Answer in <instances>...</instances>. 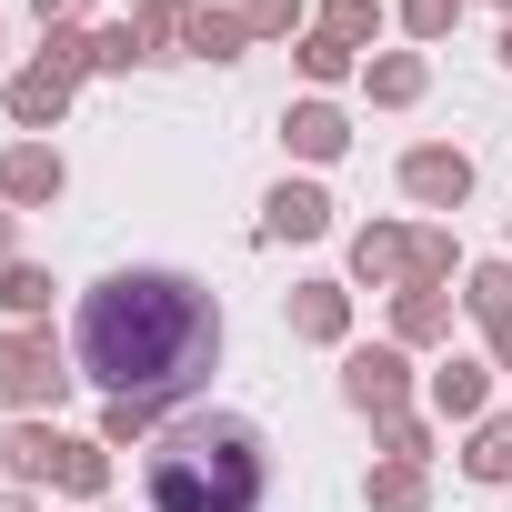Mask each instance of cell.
<instances>
[{
	"mask_svg": "<svg viewBox=\"0 0 512 512\" xmlns=\"http://www.w3.org/2000/svg\"><path fill=\"white\" fill-rule=\"evenodd\" d=\"M71 362L101 402H161L171 412L221 362V302L191 272H161V262L101 272L71 312Z\"/></svg>",
	"mask_w": 512,
	"mask_h": 512,
	"instance_id": "obj_1",
	"label": "cell"
},
{
	"mask_svg": "<svg viewBox=\"0 0 512 512\" xmlns=\"http://www.w3.org/2000/svg\"><path fill=\"white\" fill-rule=\"evenodd\" d=\"M151 512H262L272 502V442L241 412H171V432L141 462Z\"/></svg>",
	"mask_w": 512,
	"mask_h": 512,
	"instance_id": "obj_2",
	"label": "cell"
},
{
	"mask_svg": "<svg viewBox=\"0 0 512 512\" xmlns=\"http://www.w3.org/2000/svg\"><path fill=\"white\" fill-rule=\"evenodd\" d=\"M81 382V362L51 342V322H11L0 332V402H11L21 422H41V412H61V392Z\"/></svg>",
	"mask_w": 512,
	"mask_h": 512,
	"instance_id": "obj_3",
	"label": "cell"
},
{
	"mask_svg": "<svg viewBox=\"0 0 512 512\" xmlns=\"http://www.w3.org/2000/svg\"><path fill=\"white\" fill-rule=\"evenodd\" d=\"M342 402H352L362 422L402 412V402H412V352H402V342H352V352H342Z\"/></svg>",
	"mask_w": 512,
	"mask_h": 512,
	"instance_id": "obj_4",
	"label": "cell"
},
{
	"mask_svg": "<svg viewBox=\"0 0 512 512\" xmlns=\"http://www.w3.org/2000/svg\"><path fill=\"white\" fill-rule=\"evenodd\" d=\"M402 191H412L422 211H462V201H472V151H462V141H412V151H402Z\"/></svg>",
	"mask_w": 512,
	"mask_h": 512,
	"instance_id": "obj_5",
	"label": "cell"
},
{
	"mask_svg": "<svg viewBox=\"0 0 512 512\" xmlns=\"http://www.w3.org/2000/svg\"><path fill=\"white\" fill-rule=\"evenodd\" d=\"M61 191H71V161L51 141H11V151H0V201H11V211H51Z\"/></svg>",
	"mask_w": 512,
	"mask_h": 512,
	"instance_id": "obj_6",
	"label": "cell"
},
{
	"mask_svg": "<svg viewBox=\"0 0 512 512\" xmlns=\"http://www.w3.org/2000/svg\"><path fill=\"white\" fill-rule=\"evenodd\" d=\"M292 342L352 352V282H292Z\"/></svg>",
	"mask_w": 512,
	"mask_h": 512,
	"instance_id": "obj_7",
	"label": "cell"
},
{
	"mask_svg": "<svg viewBox=\"0 0 512 512\" xmlns=\"http://www.w3.org/2000/svg\"><path fill=\"white\" fill-rule=\"evenodd\" d=\"M71 71H51V61H31V71H11V131L21 141H41V131H61V111H71Z\"/></svg>",
	"mask_w": 512,
	"mask_h": 512,
	"instance_id": "obj_8",
	"label": "cell"
},
{
	"mask_svg": "<svg viewBox=\"0 0 512 512\" xmlns=\"http://www.w3.org/2000/svg\"><path fill=\"white\" fill-rule=\"evenodd\" d=\"M282 141H292V161H342V151H352V111H342L332 91H312V101L282 111Z\"/></svg>",
	"mask_w": 512,
	"mask_h": 512,
	"instance_id": "obj_9",
	"label": "cell"
},
{
	"mask_svg": "<svg viewBox=\"0 0 512 512\" xmlns=\"http://www.w3.org/2000/svg\"><path fill=\"white\" fill-rule=\"evenodd\" d=\"M332 231V191L322 181H272L262 191V241H322Z\"/></svg>",
	"mask_w": 512,
	"mask_h": 512,
	"instance_id": "obj_10",
	"label": "cell"
},
{
	"mask_svg": "<svg viewBox=\"0 0 512 512\" xmlns=\"http://www.w3.org/2000/svg\"><path fill=\"white\" fill-rule=\"evenodd\" d=\"M422 392H432V422H482V412H492V362H462V352H442Z\"/></svg>",
	"mask_w": 512,
	"mask_h": 512,
	"instance_id": "obj_11",
	"label": "cell"
},
{
	"mask_svg": "<svg viewBox=\"0 0 512 512\" xmlns=\"http://www.w3.org/2000/svg\"><path fill=\"white\" fill-rule=\"evenodd\" d=\"M402 262H412V231H402V221H362V231H352V282L402 292Z\"/></svg>",
	"mask_w": 512,
	"mask_h": 512,
	"instance_id": "obj_12",
	"label": "cell"
},
{
	"mask_svg": "<svg viewBox=\"0 0 512 512\" xmlns=\"http://www.w3.org/2000/svg\"><path fill=\"white\" fill-rule=\"evenodd\" d=\"M51 462H61V422H11L0 432V472L21 492H51Z\"/></svg>",
	"mask_w": 512,
	"mask_h": 512,
	"instance_id": "obj_13",
	"label": "cell"
},
{
	"mask_svg": "<svg viewBox=\"0 0 512 512\" xmlns=\"http://www.w3.org/2000/svg\"><path fill=\"white\" fill-rule=\"evenodd\" d=\"M362 91H372V111H412V101L432 91V61H422V51H372V61H362Z\"/></svg>",
	"mask_w": 512,
	"mask_h": 512,
	"instance_id": "obj_14",
	"label": "cell"
},
{
	"mask_svg": "<svg viewBox=\"0 0 512 512\" xmlns=\"http://www.w3.org/2000/svg\"><path fill=\"white\" fill-rule=\"evenodd\" d=\"M392 342H402V352H442V342H452V292H412V282H402V292H392Z\"/></svg>",
	"mask_w": 512,
	"mask_h": 512,
	"instance_id": "obj_15",
	"label": "cell"
},
{
	"mask_svg": "<svg viewBox=\"0 0 512 512\" xmlns=\"http://www.w3.org/2000/svg\"><path fill=\"white\" fill-rule=\"evenodd\" d=\"M181 51H191V61H241V51H251V31H241V0H231V11H221V0L181 11Z\"/></svg>",
	"mask_w": 512,
	"mask_h": 512,
	"instance_id": "obj_16",
	"label": "cell"
},
{
	"mask_svg": "<svg viewBox=\"0 0 512 512\" xmlns=\"http://www.w3.org/2000/svg\"><path fill=\"white\" fill-rule=\"evenodd\" d=\"M51 492H71V502H101V492H111V442H81V432H61Z\"/></svg>",
	"mask_w": 512,
	"mask_h": 512,
	"instance_id": "obj_17",
	"label": "cell"
},
{
	"mask_svg": "<svg viewBox=\"0 0 512 512\" xmlns=\"http://www.w3.org/2000/svg\"><path fill=\"white\" fill-rule=\"evenodd\" d=\"M292 61H302V81H312V91H342V81H362V51H352V41H332L322 21L292 41Z\"/></svg>",
	"mask_w": 512,
	"mask_h": 512,
	"instance_id": "obj_18",
	"label": "cell"
},
{
	"mask_svg": "<svg viewBox=\"0 0 512 512\" xmlns=\"http://www.w3.org/2000/svg\"><path fill=\"white\" fill-rule=\"evenodd\" d=\"M462 312H472L482 332H502V322H512V251H502V262H472V272H462Z\"/></svg>",
	"mask_w": 512,
	"mask_h": 512,
	"instance_id": "obj_19",
	"label": "cell"
},
{
	"mask_svg": "<svg viewBox=\"0 0 512 512\" xmlns=\"http://www.w3.org/2000/svg\"><path fill=\"white\" fill-rule=\"evenodd\" d=\"M362 502H372V512H422V502H432V462H372Z\"/></svg>",
	"mask_w": 512,
	"mask_h": 512,
	"instance_id": "obj_20",
	"label": "cell"
},
{
	"mask_svg": "<svg viewBox=\"0 0 512 512\" xmlns=\"http://www.w3.org/2000/svg\"><path fill=\"white\" fill-rule=\"evenodd\" d=\"M452 272H462V241H452L442 221H422V231H412V262H402V282H412V292H442Z\"/></svg>",
	"mask_w": 512,
	"mask_h": 512,
	"instance_id": "obj_21",
	"label": "cell"
},
{
	"mask_svg": "<svg viewBox=\"0 0 512 512\" xmlns=\"http://www.w3.org/2000/svg\"><path fill=\"white\" fill-rule=\"evenodd\" d=\"M462 472H472V482H512V412H482V422H472Z\"/></svg>",
	"mask_w": 512,
	"mask_h": 512,
	"instance_id": "obj_22",
	"label": "cell"
},
{
	"mask_svg": "<svg viewBox=\"0 0 512 512\" xmlns=\"http://www.w3.org/2000/svg\"><path fill=\"white\" fill-rule=\"evenodd\" d=\"M51 272L41 262H0V312H11V322H51Z\"/></svg>",
	"mask_w": 512,
	"mask_h": 512,
	"instance_id": "obj_23",
	"label": "cell"
},
{
	"mask_svg": "<svg viewBox=\"0 0 512 512\" xmlns=\"http://www.w3.org/2000/svg\"><path fill=\"white\" fill-rule=\"evenodd\" d=\"M372 452L382 462H432V412H382L372 422Z\"/></svg>",
	"mask_w": 512,
	"mask_h": 512,
	"instance_id": "obj_24",
	"label": "cell"
},
{
	"mask_svg": "<svg viewBox=\"0 0 512 512\" xmlns=\"http://www.w3.org/2000/svg\"><path fill=\"white\" fill-rule=\"evenodd\" d=\"M382 21H392L382 0H322V31H332V41H352L362 61H372V41H382Z\"/></svg>",
	"mask_w": 512,
	"mask_h": 512,
	"instance_id": "obj_25",
	"label": "cell"
},
{
	"mask_svg": "<svg viewBox=\"0 0 512 512\" xmlns=\"http://www.w3.org/2000/svg\"><path fill=\"white\" fill-rule=\"evenodd\" d=\"M241 31H251V41H302L312 11H302V0H241Z\"/></svg>",
	"mask_w": 512,
	"mask_h": 512,
	"instance_id": "obj_26",
	"label": "cell"
},
{
	"mask_svg": "<svg viewBox=\"0 0 512 512\" xmlns=\"http://www.w3.org/2000/svg\"><path fill=\"white\" fill-rule=\"evenodd\" d=\"M41 61L71 71V81H91V31L81 21H41Z\"/></svg>",
	"mask_w": 512,
	"mask_h": 512,
	"instance_id": "obj_27",
	"label": "cell"
},
{
	"mask_svg": "<svg viewBox=\"0 0 512 512\" xmlns=\"http://www.w3.org/2000/svg\"><path fill=\"white\" fill-rule=\"evenodd\" d=\"M141 61H151V51H141L131 21H101V31H91V71H141Z\"/></svg>",
	"mask_w": 512,
	"mask_h": 512,
	"instance_id": "obj_28",
	"label": "cell"
},
{
	"mask_svg": "<svg viewBox=\"0 0 512 512\" xmlns=\"http://www.w3.org/2000/svg\"><path fill=\"white\" fill-rule=\"evenodd\" d=\"M392 21H402V41H442L462 21V0H392Z\"/></svg>",
	"mask_w": 512,
	"mask_h": 512,
	"instance_id": "obj_29",
	"label": "cell"
},
{
	"mask_svg": "<svg viewBox=\"0 0 512 512\" xmlns=\"http://www.w3.org/2000/svg\"><path fill=\"white\" fill-rule=\"evenodd\" d=\"M0 262H21V211L0 201Z\"/></svg>",
	"mask_w": 512,
	"mask_h": 512,
	"instance_id": "obj_30",
	"label": "cell"
},
{
	"mask_svg": "<svg viewBox=\"0 0 512 512\" xmlns=\"http://www.w3.org/2000/svg\"><path fill=\"white\" fill-rule=\"evenodd\" d=\"M41 21H81V11H101V0H31Z\"/></svg>",
	"mask_w": 512,
	"mask_h": 512,
	"instance_id": "obj_31",
	"label": "cell"
},
{
	"mask_svg": "<svg viewBox=\"0 0 512 512\" xmlns=\"http://www.w3.org/2000/svg\"><path fill=\"white\" fill-rule=\"evenodd\" d=\"M492 372H512V322H502V332H492Z\"/></svg>",
	"mask_w": 512,
	"mask_h": 512,
	"instance_id": "obj_32",
	"label": "cell"
},
{
	"mask_svg": "<svg viewBox=\"0 0 512 512\" xmlns=\"http://www.w3.org/2000/svg\"><path fill=\"white\" fill-rule=\"evenodd\" d=\"M0 512H41V502H31V492H0Z\"/></svg>",
	"mask_w": 512,
	"mask_h": 512,
	"instance_id": "obj_33",
	"label": "cell"
},
{
	"mask_svg": "<svg viewBox=\"0 0 512 512\" xmlns=\"http://www.w3.org/2000/svg\"><path fill=\"white\" fill-rule=\"evenodd\" d=\"M502 71H512V21H502Z\"/></svg>",
	"mask_w": 512,
	"mask_h": 512,
	"instance_id": "obj_34",
	"label": "cell"
},
{
	"mask_svg": "<svg viewBox=\"0 0 512 512\" xmlns=\"http://www.w3.org/2000/svg\"><path fill=\"white\" fill-rule=\"evenodd\" d=\"M492 11H502V21H512V0H492Z\"/></svg>",
	"mask_w": 512,
	"mask_h": 512,
	"instance_id": "obj_35",
	"label": "cell"
},
{
	"mask_svg": "<svg viewBox=\"0 0 512 512\" xmlns=\"http://www.w3.org/2000/svg\"><path fill=\"white\" fill-rule=\"evenodd\" d=\"M181 11H201V0H181Z\"/></svg>",
	"mask_w": 512,
	"mask_h": 512,
	"instance_id": "obj_36",
	"label": "cell"
}]
</instances>
